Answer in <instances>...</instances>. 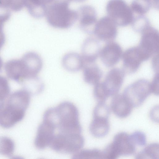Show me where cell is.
I'll return each mask as SVG.
<instances>
[{"instance_id": "obj_26", "label": "cell", "mask_w": 159, "mask_h": 159, "mask_svg": "<svg viewBox=\"0 0 159 159\" xmlns=\"http://www.w3.org/2000/svg\"><path fill=\"white\" fill-rule=\"evenodd\" d=\"M73 157L75 158L103 159L102 151L95 149L80 150Z\"/></svg>"}, {"instance_id": "obj_21", "label": "cell", "mask_w": 159, "mask_h": 159, "mask_svg": "<svg viewBox=\"0 0 159 159\" xmlns=\"http://www.w3.org/2000/svg\"><path fill=\"white\" fill-rule=\"evenodd\" d=\"M21 84L24 89L28 91L31 94L40 93L44 88L43 83L38 76L28 79Z\"/></svg>"}, {"instance_id": "obj_6", "label": "cell", "mask_w": 159, "mask_h": 159, "mask_svg": "<svg viewBox=\"0 0 159 159\" xmlns=\"http://www.w3.org/2000/svg\"><path fill=\"white\" fill-rule=\"evenodd\" d=\"M22 63L23 79L20 84L28 79L38 76L43 65L42 60L37 53L28 52L20 59Z\"/></svg>"}, {"instance_id": "obj_18", "label": "cell", "mask_w": 159, "mask_h": 159, "mask_svg": "<svg viewBox=\"0 0 159 159\" xmlns=\"http://www.w3.org/2000/svg\"><path fill=\"white\" fill-rule=\"evenodd\" d=\"M84 63L82 55L75 52H70L66 54L62 60L64 68L71 72H75L82 69Z\"/></svg>"}, {"instance_id": "obj_28", "label": "cell", "mask_w": 159, "mask_h": 159, "mask_svg": "<svg viewBox=\"0 0 159 159\" xmlns=\"http://www.w3.org/2000/svg\"><path fill=\"white\" fill-rule=\"evenodd\" d=\"M110 113L109 107L105 102H99L93 111V116L108 118Z\"/></svg>"}, {"instance_id": "obj_20", "label": "cell", "mask_w": 159, "mask_h": 159, "mask_svg": "<svg viewBox=\"0 0 159 159\" xmlns=\"http://www.w3.org/2000/svg\"><path fill=\"white\" fill-rule=\"evenodd\" d=\"M24 3L33 17L39 18L45 15L46 2L44 0H24Z\"/></svg>"}, {"instance_id": "obj_35", "label": "cell", "mask_w": 159, "mask_h": 159, "mask_svg": "<svg viewBox=\"0 0 159 159\" xmlns=\"http://www.w3.org/2000/svg\"><path fill=\"white\" fill-rule=\"evenodd\" d=\"M2 64H3L2 61V58L0 57V71L1 70V68L2 67Z\"/></svg>"}, {"instance_id": "obj_17", "label": "cell", "mask_w": 159, "mask_h": 159, "mask_svg": "<svg viewBox=\"0 0 159 159\" xmlns=\"http://www.w3.org/2000/svg\"><path fill=\"white\" fill-rule=\"evenodd\" d=\"M110 129L108 118L93 116L90 124V131L94 137L100 138L108 134Z\"/></svg>"}, {"instance_id": "obj_23", "label": "cell", "mask_w": 159, "mask_h": 159, "mask_svg": "<svg viewBox=\"0 0 159 159\" xmlns=\"http://www.w3.org/2000/svg\"><path fill=\"white\" fill-rule=\"evenodd\" d=\"M151 7L150 0H133L130 7L133 13L139 15H144Z\"/></svg>"}, {"instance_id": "obj_37", "label": "cell", "mask_w": 159, "mask_h": 159, "mask_svg": "<svg viewBox=\"0 0 159 159\" xmlns=\"http://www.w3.org/2000/svg\"><path fill=\"white\" fill-rule=\"evenodd\" d=\"M45 2L46 3L49 0H44Z\"/></svg>"}, {"instance_id": "obj_19", "label": "cell", "mask_w": 159, "mask_h": 159, "mask_svg": "<svg viewBox=\"0 0 159 159\" xmlns=\"http://www.w3.org/2000/svg\"><path fill=\"white\" fill-rule=\"evenodd\" d=\"M82 69L83 79L86 83L94 85L100 82L102 72L95 62L84 64Z\"/></svg>"}, {"instance_id": "obj_3", "label": "cell", "mask_w": 159, "mask_h": 159, "mask_svg": "<svg viewBox=\"0 0 159 159\" xmlns=\"http://www.w3.org/2000/svg\"><path fill=\"white\" fill-rule=\"evenodd\" d=\"M106 10L108 16L117 25L126 26L131 24L134 18L133 12L124 0H110Z\"/></svg>"}, {"instance_id": "obj_30", "label": "cell", "mask_w": 159, "mask_h": 159, "mask_svg": "<svg viewBox=\"0 0 159 159\" xmlns=\"http://www.w3.org/2000/svg\"><path fill=\"white\" fill-rule=\"evenodd\" d=\"M129 137L131 141L135 146H143L146 144V136L142 132L135 131L129 135Z\"/></svg>"}, {"instance_id": "obj_9", "label": "cell", "mask_w": 159, "mask_h": 159, "mask_svg": "<svg viewBox=\"0 0 159 159\" xmlns=\"http://www.w3.org/2000/svg\"><path fill=\"white\" fill-rule=\"evenodd\" d=\"M123 53L120 44L112 41L107 42L101 48L99 56L104 65L109 67L115 66L119 61Z\"/></svg>"}, {"instance_id": "obj_2", "label": "cell", "mask_w": 159, "mask_h": 159, "mask_svg": "<svg viewBox=\"0 0 159 159\" xmlns=\"http://www.w3.org/2000/svg\"><path fill=\"white\" fill-rule=\"evenodd\" d=\"M70 1L49 0L46 3L45 16L51 26L66 29L72 25L78 19L77 11L69 8Z\"/></svg>"}, {"instance_id": "obj_22", "label": "cell", "mask_w": 159, "mask_h": 159, "mask_svg": "<svg viewBox=\"0 0 159 159\" xmlns=\"http://www.w3.org/2000/svg\"><path fill=\"white\" fill-rule=\"evenodd\" d=\"M137 159H159V145L153 143L147 146L136 156Z\"/></svg>"}, {"instance_id": "obj_31", "label": "cell", "mask_w": 159, "mask_h": 159, "mask_svg": "<svg viewBox=\"0 0 159 159\" xmlns=\"http://www.w3.org/2000/svg\"><path fill=\"white\" fill-rule=\"evenodd\" d=\"M155 74L151 83L150 86L151 93L158 95L159 93V73Z\"/></svg>"}, {"instance_id": "obj_15", "label": "cell", "mask_w": 159, "mask_h": 159, "mask_svg": "<svg viewBox=\"0 0 159 159\" xmlns=\"http://www.w3.org/2000/svg\"><path fill=\"white\" fill-rule=\"evenodd\" d=\"M111 107L113 113L117 116L125 118L130 115L133 107L123 94L118 93L113 96Z\"/></svg>"}, {"instance_id": "obj_27", "label": "cell", "mask_w": 159, "mask_h": 159, "mask_svg": "<svg viewBox=\"0 0 159 159\" xmlns=\"http://www.w3.org/2000/svg\"><path fill=\"white\" fill-rule=\"evenodd\" d=\"M93 93L99 102H105L110 97L102 82H99L94 85Z\"/></svg>"}, {"instance_id": "obj_12", "label": "cell", "mask_w": 159, "mask_h": 159, "mask_svg": "<svg viewBox=\"0 0 159 159\" xmlns=\"http://www.w3.org/2000/svg\"><path fill=\"white\" fill-rule=\"evenodd\" d=\"M125 73L122 69L113 68L107 74L102 82L110 96H113L118 93L123 84Z\"/></svg>"}, {"instance_id": "obj_16", "label": "cell", "mask_w": 159, "mask_h": 159, "mask_svg": "<svg viewBox=\"0 0 159 159\" xmlns=\"http://www.w3.org/2000/svg\"><path fill=\"white\" fill-rule=\"evenodd\" d=\"M31 95L25 89L19 90L9 95L6 103L26 111L30 103Z\"/></svg>"}, {"instance_id": "obj_25", "label": "cell", "mask_w": 159, "mask_h": 159, "mask_svg": "<svg viewBox=\"0 0 159 159\" xmlns=\"http://www.w3.org/2000/svg\"><path fill=\"white\" fill-rule=\"evenodd\" d=\"M131 24L133 30L135 32L140 33L151 25L149 19L144 15H139L134 17Z\"/></svg>"}, {"instance_id": "obj_14", "label": "cell", "mask_w": 159, "mask_h": 159, "mask_svg": "<svg viewBox=\"0 0 159 159\" xmlns=\"http://www.w3.org/2000/svg\"><path fill=\"white\" fill-rule=\"evenodd\" d=\"M101 49L99 40L95 37H90L85 39L82 48L84 64L95 63L99 56Z\"/></svg>"}, {"instance_id": "obj_36", "label": "cell", "mask_w": 159, "mask_h": 159, "mask_svg": "<svg viewBox=\"0 0 159 159\" xmlns=\"http://www.w3.org/2000/svg\"><path fill=\"white\" fill-rule=\"evenodd\" d=\"M75 2H82L85 1V0H70Z\"/></svg>"}, {"instance_id": "obj_32", "label": "cell", "mask_w": 159, "mask_h": 159, "mask_svg": "<svg viewBox=\"0 0 159 159\" xmlns=\"http://www.w3.org/2000/svg\"><path fill=\"white\" fill-rule=\"evenodd\" d=\"M159 53L153 56L151 61V65L152 69L155 73H159Z\"/></svg>"}, {"instance_id": "obj_4", "label": "cell", "mask_w": 159, "mask_h": 159, "mask_svg": "<svg viewBox=\"0 0 159 159\" xmlns=\"http://www.w3.org/2000/svg\"><path fill=\"white\" fill-rule=\"evenodd\" d=\"M151 93L150 83L140 79L127 86L122 94L134 107L140 106Z\"/></svg>"}, {"instance_id": "obj_13", "label": "cell", "mask_w": 159, "mask_h": 159, "mask_svg": "<svg viewBox=\"0 0 159 159\" xmlns=\"http://www.w3.org/2000/svg\"><path fill=\"white\" fill-rule=\"evenodd\" d=\"M110 144L118 157L120 155L132 154L135 151V146L131 141L129 135L125 132H120L116 134Z\"/></svg>"}, {"instance_id": "obj_8", "label": "cell", "mask_w": 159, "mask_h": 159, "mask_svg": "<svg viewBox=\"0 0 159 159\" xmlns=\"http://www.w3.org/2000/svg\"><path fill=\"white\" fill-rule=\"evenodd\" d=\"M25 111L5 102L0 110V126L5 129L12 127L24 118Z\"/></svg>"}, {"instance_id": "obj_29", "label": "cell", "mask_w": 159, "mask_h": 159, "mask_svg": "<svg viewBox=\"0 0 159 159\" xmlns=\"http://www.w3.org/2000/svg\"><path fill=\"white\" fill-rule=\"evenodd\" d=\"M10 87L7 80L0 75V102H5L9 95Z\"/></svg>"}, {"instance_id": "obj_34", "label": "cell", "mask_w": 159, "mask_h": 159, "mask_svg": "<svg viewBox=\"0 0 159 159\" xmlns=\"http://www.w3.org/2000/svg\"><path fill=\"white\" fill-rule=\"evenodd\" d=\"M151 7L158 9L159 8V0H150Z\"/></svg>"}, {"instance_id": "obj_24", "label": "cell", "mask_w": 159, "mask_h": 159, "mask_svg": "<svg viewBox=\"0 0 159 159\" xmlns=\"http://www.w3.org/2000/svg\"><path fill=\"white\" fill-rule=\"evenodd\" d=\"M15 143L10 138L6 136L0 137V154L11 157L15 149Z\"/></svg>"}, {"instance_id": "obj_11", "label": "cell", "mask_w": 159, "mask_h": 159, "mask_svg": "<svg viewBox=\"0 0 159 159\" xmlns=\"http://www.w3.org/2000/svg\"><path fill=\"white\" fill-rule=\"evenodd\" d=\"M77 11L81 28L88 33L93 34L97 21L94 8L91 6L86 5L81 7Z\"/></svg>"}, {"instance_id": "obj_5", "label": "cell", "mask_w": 159, "mask_h": 159, "mask_svg": "<svg viewBox=\"0 0 159 159\" xmlns=\"http://www.w3.org/2000/svg\"><path fill=\"white\" fill-rule=\"evenodd\" d=\"M140 42L137 46L143 61L159 53L158 30L151 25L141 33Z\"/></svg>"}, {"instance_id": "obj_7", "label": "cell", "mask_w": 159, "mask_h": 159, "mask_svg": "<svg viewBox=\"0 0 159 159\" xmlns=\"http://www.w3.org/2000/svg\"><path fill=\"white\" fill-rule=\"evenodd\" d=\"M117 25L108 16L97 21L93 34L99 40L108 42L113 41L117 34Z\"/></svg>"}, {"instance_id": "obj_33", "label": "cell", "mask_w": 159, "mask_h": 159, "mask_svg": "<svg viewBox=\"0 0 159 159\" xmlns=\"http://www.w3.org/2000/svg\"><path fill=\"white\" fill-rule=\"evenodd\" d=\"M158 107H155L151 111L150 114V116L151 119L154 121L158 122Z\"/></svg>"}, {"instance_id": "obj_1", "label": "cell", "mask_w": 159, "mask_h": 159, "mask_svg": "<svg viewBox=\"0 0 159 159\" xmlns=\"http://www.w3.org/2000/svg\"><path fill=\"white\" fill-rule=\"evenodd\" d=\"M81 132L77 108L71 102H63L44 112L34 145L39 149L48 147L59 152L75 153L84 144Z\"/></svg>"}, {"instance_id": "obj_10", "label": "cell", "mask_w": 159, "mask_h": 159, "mask_svg": "<svg viewBox=\"0 0 159 159\" xmlns=\"http://www.w3.org/2000/svg\"><path fill=\"white\" fill-rule=\"evenodd\" d=\"M122 69L125 73H134L143 61L138 46L129 48L123 53Z\"/></svg>"}]
</instances>
